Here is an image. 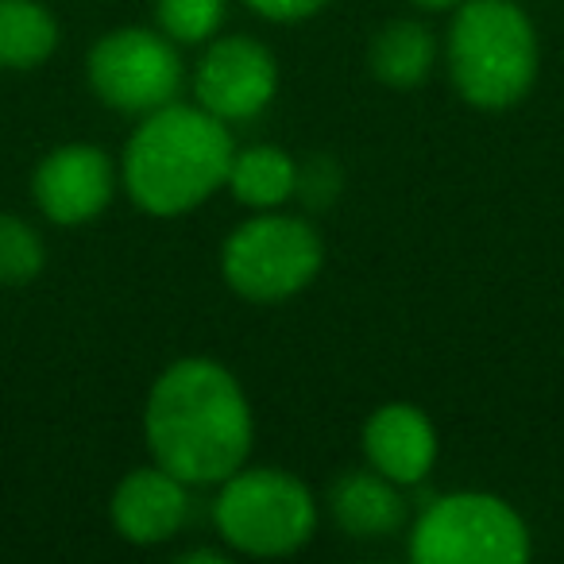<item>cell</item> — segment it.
I'll return each instance as SVG.
<instances>
[{
	"instance_id": "8992f818",
	"label": "cell",
	"mask_w": 564,
	"mask_h": 564,
	"mask_svg": "<svg viewBox=\"0 0 564 564\" xmlns=\"http://www.w3.org/2000/svg\"><path fill=\"white\" fill-rule=\"evenodd\" d=\"M322 236L314 225L299 217H267L243 220L220 251V271L228 286L248 302H286L306 291L322 271Z\"/></svg>"
},
{
	"instance_id": "30bf717a",
	"label": "cell",
	"mask_w": 564,
	"mask_h": 564,
	"mask_svg": "<svg viewBox=\"0 0 564 564\" xmlns=\"http://www.w3.org/2000/svg\"><path fill=\"white\" fill-rule=\"evenodd\" d=\"M189 484H182L166 468H135L112 491V525L132 545H159L171 541L186 525Z\"/></svg>"
},
{
	"instance_id": "44dd1931",
	"label": "cell",
	"mask_w": 564,
	"mask_h": 564,
	"mask_svg": "<svg viewBox=\"0 0 564 564\" xmlns=\"http://www.w3.org/2000/svg\"><path fill=\"white\" fill-rule=\"evenodd\" d=\"M417 9H430V12H441V9H456V4H464V0H414Z\"/></svg>"
},
{
	"instance_id": "277c9868",
	"label": "cell",
	"mask_w": 564,
	"mask_h": 564,
	"mask_svg": "<svg viewBox=\"0 0 564 564\" xmlns=\"http://www.w3.org/2000/svg\"><path fill=\"white\" fill-rule=\"evenodd\" d=\"M217 530L236 553L286 556L314 538L317 507L299 476L279 468L232 471L213 507Z\"/></svg>"
},
{
	"instance_id": "2e32d148",
	"label": "cell",
	"mask_w": 564,
	"mask_h": 564,
	"mask_svg": "<svg viewBox=\"0 0 564 564\" xmlns=\"http://www.w3.org/2000/svg\"><path fill=\"white\" fill-rule=\"evenodd\" d=\"M47 263L43 236L24 217L0 213V286H20L32 282Z\"/></svg>"
},
{
	"instance_id": "4fadbf2b",
	"label": "cell",
	"mask_w": 564,
	"mask_h": 564,
	"mask_svg": "<svg viewBox=\"0 0 564 564\" xmlns=\"http://www.w3.org/2000/svg\"><path fill=\"white\" fill-rule=\"evenodd\" d=\"M371 74L391 89H414L430 78L433 63H437V40L425 24L417 20H391L379 28L368 51Z\"/></svg>"
},
{
	"instance_id": "ac0fdd59",
	"label": "cell",
	"mask_w": 564,
	"mask_h": 564,
	"mask_svg": "<svg viewBox=\"0 0 564 564\" xmlns=\"http://www.w3.org/2000/svg\"><path fill=\"white\" fill-rule=\"evenodd\" d=\"M340 166L329 155H310L299 166V182H294V197L310 205V209H329L340 194Z\"/></svg>"
},
{
	"instance_id": "d6986e66",
	"label": "cell",
	"mask_w": 564,
	"mask_h": 564,
	"mask_svg": "<svg viewBox=\"0 0 564 564\" xmlns=\"http://www.w3.org/2000/svg\"><path fill=\"white\" fill-rule=\"evenodd\" d=\"M248 9H256L263 20H274V24H294V20H306L314 12H322L329 0H243Z\"/></svg>"
},
{
	"instance_id": "ba28073f",
	"label": "cell",
	"mask_w": 564,
	"mask_h": 564,
	"mask_svg": "<svg viewBox=\"0 0 564 564\" xmlns=\"http://www.w3.org/2000/svg\"><path fill=\"white\" fill-rule=\"evenodd\" d=\"M279 89V66L263 43L248 35L217 40L194 70V97L217 120H251L271 105Z\"/></svg>"
},
{
	"instance_id": "ffe728a7",
	"label": "cell",
	"mask_w": 564,
	"mask_h": 564,
	"mask_svg": "<svg viewBox=\"0 0 564 564\" xmlns=\"http://www.w3.org/2000/svg\"><path fill=\"white\" fill-rule=\"evenodd\" d=\"M186 564H197V561H213V564H225V553H217V549H194V553L182 556Z\"/></svg>"
},
{
	"instance_id": "5bb4252c",
	"label": "cell",
	"mask_w": 564,
	"mask_h": 564,
	"mask_svg": "<svg viewBox=\"0 0 564 564\" xmlns=\"http://www.w3.org/2000/svg\"><path fill=\"white\" fill-rule=\"evenodd\" d=\"M294 182H299V163L282 148H243L232 155L225 186L236 194L240 205L251 209H279L282 202L294 197Z\"/></svg>"
},
{
	"instance_id": "52a82bcc",
	"label": "cell",
	"mask_w": 564,
	"mask_h": 564,
	"mask_svg": "<svg viewBox=\"0 0 564 564\" xmlns=\"http://www.w3.org/2000/svg\"><path fill=\"white\" fill-rule=\"evenodd\" d=\"M182 58L174 51V40L148 28H120L109 32L89 51V86L109 109L128 117H148L155 109L178 101Z\"/></svg>"
},
{
	"instance_id": "8fae6325",
	"label": "cell",
	"mask_w": 564,
	"mask_h": 564,
	"mask_svg": "<svg viewBox=\"0 0 564 564\" xmlns=\"http://www.w3.org/2000/svg\"><path fill=\"white\" fill-rule=\"evenodd\" d=\"M364 453L371 468L399 487L422 484L437 460V430L410 402H387L364 425Z\"/></svg>"
},
{
	"instance_id": "7c38bea8",
	"label": "cell",
	"mask_w": 564,
	"mask_h": 564,
	"mask_svg": "<svg viewBox=\"0 0 564 564\" xmlns=\"http://www.w3.org/2000/svg\"><path fill=\"white\" fill-rule=\"evenodd\" d=\"M333 522L352 538H391L406 525V499L383 471H348L329 491Z\"/></svg>"
},
{
	"instance_id": "5b68a950",
	"label": "cell",
	"mask_w": 564,
	"mask_h": 564,
	"mask_svg": "<svg viewBox=\"0 0 564 564\" xmlns=\"http://www.w3.org/2000/svg\"><path fill=\"white\" fill-rule=\"evenodd\" d=\"M410 556L417 564H522L530 530L499 495H441L414 522Z\"/></svg>"
},
{
	"instance_id": "e0dca14e",
	"label": "cell",
	"mask_w": 564,
	"mask_h": 564,
	"mask_svg": "<svg viewBox=\"0 0 564 564\" xmlns=\"http://www.w3.org/2000/svg\"><path fill=\"white\" fill-rule=\"evenodd\" d=\"M159 32L174 43H205L225 24V0H155Z\"/></svg>"
},
{
	"instance_id": "9a60e30c",
	"label": "cell",
	"mask_w": 564,
	"mask_h": 564,
	"mask_svg": "<svg viewBox=\"0 0 564 564\" xmlns=\"http://www.w3.org/2000/svg\"><path fill=\"white\" fill-rule=\"evenodd\" d=\"M58 47V24L40 0H0V70H32Z\"/></svg>"
},
{
	"instance_id": "7a4b0ae2",
	"label": "cell",
	"mask_w": 564,
	"mask_h": 564,
	"mask_svg": "<svg viewBox=\"0 0 564 564\" xmlns=\"http://www.w3.org/2000/svg\"><path fill=\"white\" fill-rule=\"evenodd\" d=\"M232 135L202 105H166L143 117L124 148V186L143 213L178 217L228 182Z\"/></svg>"
},
{
	"instance_id": "9c48e42d",
	"label": "cell",
	"mask_w": 564,
	"mask_h": 564,
	"mask_svg": "<svg viewBox=\"0 0 564 564\" xmlns=\"http://www.w3.org/2000/svg\"><path fill=\"white\" fill-rule=\"evenodd\" d=\"M35 202L43 217L55 225H86L112 202L117 174L101 148L89 143H66L51 151L32 178Z\"/></svg>"
},
{
	"instance_id": "6da1fadb",
	"label": "cell",
	"mask_w": 564,
	"mask_h": 564,
	"mask_svg": "<svg viewBox=\"0 0 564 564\" xmlns=\"http://www.w3.org/2000/svg\"><path fill=\"white\" fill-rule=\"evenodd\" d=\"M143 433L159 468L182 484H225L251 453V410L228 368L178 360L151 387Z\"/></svg>"
},
{
	"instance_id": "3957f363",
	"label": "cell",
	"mask_w": 564,
	"mask_h": 564,
	"mask_svg": "<svg viewBox=\"0 0 564 564\" xmlns=\"http://www.w3.org/2000/svg\"><path fill=\"white\" fill-rule=\"evenodd\" d=\"M448 74L468 105L499 112L538 78V32L510 0H464L448 28Z\"/></svg>"
}]
</instances>
